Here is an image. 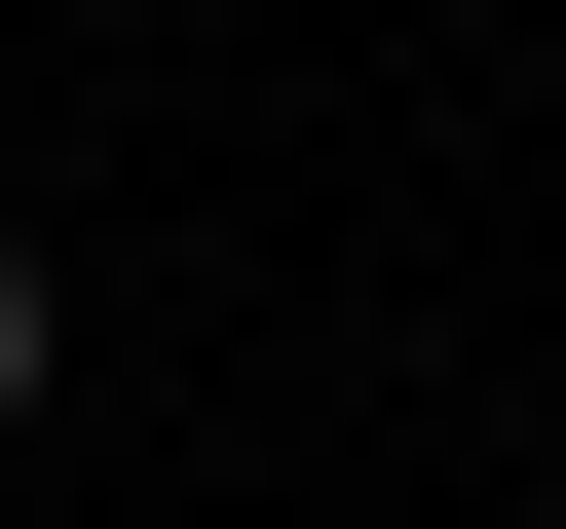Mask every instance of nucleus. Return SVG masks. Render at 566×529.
I'll return each mask as SVG.
<instances>
[{
  "mask_svg": "<svg viewBox=\"0 0 566 529\" xmlns=\"http://www.w3.org/2000/svg\"><path fill=\"white\" fill-rule=\"evenodd\" d=\"M0 454H39V264H0Z\"/></svg>",
  "mask_w": 566,
  "mask_h": 529,
  "instance_id": "obj_1",
  "label": "nucleus"
}]
</instances>
